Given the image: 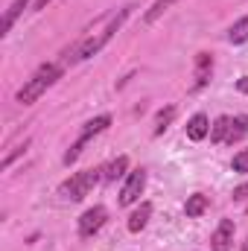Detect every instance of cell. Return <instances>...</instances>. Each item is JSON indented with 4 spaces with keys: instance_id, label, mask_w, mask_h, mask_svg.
<instances>
[{
    "instance_id": "obj_1",
    "label": "cell",
    "mask_w": 248,
    "mask_h": 251,
    "mask_svg": "<svg viewBox=\"0 0 248 251\" xmlns=\"http://www.w3.org/2000/svg\"><path fill=\"white\" fill-rule=\"evenodd\" d=\"M125 18H128V9H120V15H114V18L108 21V26H105L99 35H91V38L79 41V44L73 47V53H67V56H64V62H85V59L97 56V53H99V50L111 41V35L120 29V24H123Z\"/></svg>"
},
{
    "instance_id": "obj_2",
    "label": "cell",
    "mask_w": 248,
    "mask_h": 251,
    "mask_svg": "<svg viewBox=\"0 0 248 251\" xmlns=\"http://www.w3.org/2000/svg\"><path fill=\"white\" fill-rule=\"evenodd\" d=\"M59 79H62V64H41V67L32 73V79L18 91L15 100H18L21 105H32V102H35L47 88H53Z\"/></svg>"
},
{
    "instance_id": "obj_3",
    "label": "cell",
    "mask_w": 248,
    "mask_h": 251,
    "mask_svg": "<svg viewBox=\"0 0 248 251\" xmlns=\"http://www.w3.org/2000/svg\"><path fill=\"white\" fill-rule=\"evenodd\" d=\"M99 178H102V170H82V173L70 176L62 187H59V196L67 199V201H82L91 190L99 184Z\"/></svg>"
},
{
    "instance_id": "obj_4",
    "label": "cell",
    "mask_w": 248,
    "mask_h": 251,
    "mask_svg": "<svg viewBox=\"0 0 248 251\" xmlns=\"http://www.w3.org/2000/svg\"><path fill=\"white\" fill-rule=\"evenodd\" d=\"M105 219H108V210H105L102 204L88 207V210L79 216V237H82V240H91V237L105 225Z\"/></svg>"
},
{
    "instance_id": "obj_5",
    "label": "cell",
    "mask_w": 248,
    "mask_h": 251,
    "mask_svg": "<svg viewBox=\"0 0 248 251\" xmlns=\"http://www.w3.org/2000/svg\"><path fill=\"white\" fill-rule=\"evenodd\" d=\"M146 187V170H131L128 173V178H125L123 190H120V204H134L137 199H140V193Z\"/></svg>"
},
{
    "instance_id": "obj_6",
    "label": "cell",
    "mask_w": 248,
    "mask_h": 251,
    "mask_svg": "<svg viewBox=\"0 0 248 251\" xmlns=\"http://www.w3.org/2000/svg\"><path fill=\"white\" fill-rule=\"evenodd\" d=\"M210 249L213 251H231L234 249V222L231 219H222L210 237Z\"/></svg>"
},
{
    "instance_id": "obj_7",
    "label": "cell",
    "mask_w": 248,
    "mask_h": 251,
    "mask_svg": "<svg viewBox=\"0 0 248 251\" xmlns=\"http://www.w3.org/2000/svg\"><path fill=\"white\" fill-rule=\"evenodd\" d=\"M210 76H213V56L210 53H196V82H193V88L201 91L210 82Z\"/></svg>"
},
{
    "instance_id": "obj_8",
    "label": "cell",
    "mask_w": 248,
    "mask_h": 251,
    "mask_svg": "<svg viewBox=\"0 0 248 251\" xmlns=\"http://www.w3.org/2000/svg\"><path fill=\"white\" fill-rule=\"evenodd\" d=\"M207 134H210V120H207V114H193L190 123H187V137H190L193 143H198V140H204Z\"/></svg>"
},
{
    "instance_id": "obj_9",
    "label": "cell",
    "mask_w": 248,
    "mask_h": 251,
    "mask_svg": "<svg viewBox=\"0 0 248 251\" xmlns=\"http://www.w3.org/2000/svg\"><path fill=\"white\" fill-rule=\"evenodd\" d=\"M149 216H152V204H149V201H143V204L128 216V231H131V234H140V231L146 228Z\"/></svg>"
},
{
    "instance_id": "obj_10",
    "label": "cell",
    "mask_w": 248,
    "mask_h": 251,
    "mask_svg": "<svg viewBox=\"0 0 248 251\" xmlns=\"http://www.w3.org/2000/svg\"><path fill=\"white\" fill-rule=\"evenodd\" d=\"M108 126H111V117H108V114H99V117H94L91 123H85V128H82V134H79V140H85V143H88V140H91L94 134L105 131Z\"/></svg>"
},
{
    "instance_id": "obj_11",
    "label": "cell",
    "mask_w": 248,
    "mask_h": 251,
    "mask_svg": "<svg viewBox=\"0 0 248 251\" xmlns=\"http://www.w3.org/2000/svg\"><path fill=\"white\" fill-rule=\"evenodd\" d=\"M207 207H210V201H207V196H201V193H193V196H190V199L184 201V213L190 216V219L201 216Z\"/></svg>"
},
{
    "instance_id": "obj_12",
    "label": "cell",
    "mask_w": 248,
    "mask_h": 251,
    "mask_svg": "<svg viewBox=\"0 0 248 251\" xmlns=\"http://www.w3.org/2000/svg\"><path fill=\"white\" fill-rule=\"evenodd\" d=\"M228 131H231V117L222 114V117H216V123L210 126V140L213 143H228Z\"/></svg>"
},
{
    "instance_id": "obj_13",
    "label": "cell",
    "mask_w": 248,
    "mask_h": 251,
    "mask_svg": "<svg viewBox=\"0 0 248 251\" xmlns=\"http://www.w3.org/2000/svg\"><path fill=\"white\" fill-rule=\"evenodd\" d=\"M125 170H128V158L120 155V158H114V161L102 170V178H105V181H117V178H123L125 176Z\"/></svg>"
},
{
    "instance_id": "obj_14",
    "label": "cell",
    "mask_w": 248,
    "mask_h": 251,
    "mask_svg": "<svg viewBox=\"0 0 248 251\" xmlns=\"http://www.w3.org/2000/svg\"><path fill=\"white\" fill-rule=\"evenodd\" d=\"M26 6H29V0H15V3L6 9V15H3V32H0V35H6V32L12 29V24L18 21V15H21Z\"/></svg>"
},
{
    "instance_id": "obj_15",
    "label": "cell",
    "mask_w": 248,
    "mask_h": 251,
    "mask_svg": "<svg viewBox=\"0 0 248 251\" xmlns=\"http://www.w3.org/2000/svg\"><path fill=\"white\" fill-rule=\"evenodd\" d=\"M228 41H231V44H246L248 41V15L240 18V21L228 29Z\"/></svg>"
},
{
    "instance_id": "obj_16",
    "label": "cell",
    "mask_w": 248,
    "mask_h": 251,
    "mask_svg": "<svg viewBox=\"0 0 248 251\" xmlns=\"http://www.w3.org/2000/svg\"><path fill=\"white\" fill-rule=\"evenodd\" d=\"M248 134V117H231V131H228V143H237Z\"/></svg>"
},
{
    "instance_id": "obj_17",
    "label": "cell",
    "mask_w": 248,
    "mask_h": 251,
    "mask_svg": "<svg viewBox=\"0 0 248 251\" xmlns=\"http://www.w3.org/2000/svg\"><path fill=\"white\" fill-rule=\"evenodd\" d=\"M173 120H175V108H173V105L161 108V111H158V117H155V134H164V131L170 128Z\"/></svg>"
},
{
    "instance_id": "obj_18",
    "label": "cell",
    "mask_w": 248,
    "mask_h": 251,
    "mask_svg": "<svg viewBox=\"0 0 248 251\" xmlns=\"http://www.w3.org/2000/svg\"><path fill=\"white\" fill-rule=\"evenodd\" d=\"M173 3H175V0H155V3H152V9L143 15V24H155V21H158L170 6H173Z\"/></svg>"
},
{
    "instance_id": "obj_19",
    "label": "cell",
    "mask_w": 248,
    "mask_h": 251,
    "mask_svg": "<svg viewBox=\"0 0 248 251\" xmlns=\"http://www.w3.org/2000/svg\"><path fill=\"white\" fill-rule=\"evenodd\" d=\"M231 167H234V173H248V149H240V152L234 155Z\"/></svg>"
},
{
    "instance_id": "obj_20",
    "label": "cell",
    "mask_w": 248,
    "mask_h": 251,
    "mask_svg": "<svg viewBox=\"0 0 248 251\" xmlns=\"http://www.w3.org/2000/svg\"><path fill=\"white\" fill-rule=\"evenodd\" d=\"M26 143H29V140H24L21 146H15V152H9V155L3 158V170H9V167H12V161H15V158H21V155L26 152Z\"/></svg>"
},
{
    "instance_id": "obj_21",
    "label": "cell",
    "mask_w": 248,
    "mask_h": 251,
    "mask_svg": "<svg viewBox=\"0 0 248 251\" xmlns=\"http://www.w3.org/2000/svg\"><path fill=\"white\" fill-rule=\"evenodd\" d=\"M246 199H248V184L234 187V201H246Z\"/></svg>"
},
{
    "instance_id": "obj_22",
    "label": "cell",
    "mask_w": 248,
    "mask_h": 251,
    "mask_svg": "<svg viewBox=\"0 0 248 251\" xmlns=\"http://www.w3.org/2000/svg\"><path fill=\"white\" fill-rule=\"evenodd\" d=\"M237 91H240V94H248V76L237 79Z\"/></svg>"
},
{
    "instance_id": "obj_23",
    "label": "cell",
    "mask_w": 248,
    "mask_h": 251,
    "mask_svg": "<svg viewBox=\"0 0 248 251\" xmlns=\"http://www.w3.org/2000/svg\"><path fill=\"white\" fill-rule=\"evenodd\" d=\"M47 3L50 0H35V9H47Z\"/></svg>"
}]
</instances>
